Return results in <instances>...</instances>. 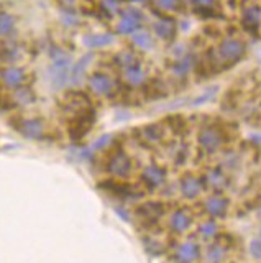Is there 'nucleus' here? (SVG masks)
<instances>
[{
	"instance_id": "obj_8",
	"label": "nucleus",
	"mask_w": 261,
	"mask_h": 263,
	"mask_svg": "<svg viewBox=\"0 0 261 263\" xmlns=\"http://www.w3.org/2000/svg\"><path fill=\"white\" fill-rule=\"evenodd\" d=\"M179 263H192L199 257V247L194 242H184L176 252Z\"/></svg>"
},
{
	"instance_id": "obj_6",
	"label": "nucleus",
	"mask_w": 261,
	"mask_h": 263,
	"mask_svg": "<svg viewBox=\"0 0 261 263\" xmlns=\"http://www.w3.org/2000/svg\"><path fill=\"white\" fill-rule=\"evenodd\" d=\"M94 122V114L92 112H84L81 114L79 117L74 120V125L71 128V135L72 138H81L84 134H87L89 128H91Z\"/></svg>"
},
{
	"instance_id": "obj_5",
	"label": "nucleus",
	"mask_w": 261,
	"mask_h": 263,
	"mask_svg": "<svg viewBox=\"0 0 261 263\" xmlns=\"http://www.w3.org/2000/svg\"><path fill=\"white\" fill-rule=\"evenodd\" d=\"M140 22H142V13L135 10V8H130V10H127L124 16H122V20L118 23V31L124 33V35L132 33L138 28Z\"/></svg>"
},
{
	"instance_id": "obj_1",
	"label": "nucleus",
	"mask_w": 261,
	"mask_h": 263,
	"mask_svg": "<svg viewBox=\"0 0 261 263\" xmlns=\"http://www.w3.org/2000/svg\"><path fill=\"white\" fill-rule=\"evenodd\" d=\"M243 54H245V45L240 40H235V38L224 40L217 49V56L220 63H225V64L236 63Z\"/></svg>"
},
{
	"instance_id": "obj_24",
	"label": "nucleus",
	"mask_w": 261,
	"mask_h": 263,
	"mask_svg": "<svg viewBox=\"0 0 261 263\" xmlns=\"http://www.w3.org/2000/svg\"><path fill=\"white\" fill-rule=\"evenodd\" d=\"M13 16L5 13V12H0V35H7L10 33L13 28Z\"/></svg>"
},
{
	"instance_id": "obj_36",
	"label": "nucleus",
	"mask_w": 261,
	"mask_h": 263,
	"mask_svg": "<svg viewBox=\"0 0 261 263\" xmlns=\"http://www.w3.org/2000/svg\"><path fill=\"white\" fill-rule=\"evenodd\" d=\"M58 2H59L64 8H68V10H72V8L76 7V0H58Z\"/></svg>"
},
{
	"instance_id": "obj_15",
	"label": "nucleus",
	"mask_w": 261,
	"mask_h": 263,
	"mask_svg": "<svg viewBox=\"0 0 261 263\" xmlns=\"http://www.w3.org/2000/svg\"><path fill=\"white\" fill-rule=\"evenodd\" d=\"M92 58H94L92 54H86L74 64V68L71 71V81L74 82V84H81V82H83V79L86 76V69H87L89 63L92 61Z\"/></svg>"
},
{
	"instance_id": "obj_11",
	"label": "nucleus",
	"mask_w": 261,
	"mask_h": 263,
	"mask_svg": "<svg viewBox=\"0 0 261 263\" xmlns=\"http://www.w3.org/2000/svg\"><path fill=\"white\" fill-rule=\"evenodd\" d=\"M181 191L186 197H189V199H192V197H197L202 191V184L200 181L195 178V176H191L187 175L186 178H183L181 181Z\"/></svg>"
},
{
	"instance_id": "obj_32",
	"label": "nucleus",
	"mask_w": 261,
	"mask_h": 263,
	"mask_svg": "<svg viewBox=\"0 0 261 263\" xmlns=\"http://www.w3.org/2000/svg\"><path fill=\"white\" fill-rule=\"evenodd\" d=\"M102 5L109 13H117L118 12V2H117V0H104Z\"/></svg>"
},
{
	"instance_id": "obj_16",
	"label": "nucleus",
	"mask_w": 261,
	"mask_h": 263,
	"mask_svg": "<svg viewBox=\"0 0 261 263\" xmlns=\"http://www.w3.org/2000/svg\"><path fill=\"white\" fill-rule=\"evenodd\" d=\"M174 22L173 20H158L154 23V31H156V35L163 40H169L171 36L174 35Z\"/></svg>"
},
{
	"instance_id": "obj_21",
	"label": "nucleus",
	"mask_w": 261,
	"mask_h": 263,
	"mask_svg": "<svg viewBox=\"0 0 261 263\" xmlns=\"http://www.w3.org/2000/svg\"><path fill=\"white\" fill-rule=\"evenodd\" d=\"M133 41H135L136 46H140L143 49H150L153 46V38H151V35H150L148 31H138V33H135Z\"/></svg>"
},
{
	"instance_id": "obj_20",
	"label": "nucleus",
	"mask_w": 261,
	"mask_h": 263,
	"mask_svg": "<svg viewBox=\"0 0 261 263\" xmlns=\"http://www.w3.org/2000/svg\"><path fill=\"white\" fill-rule=\"evenodd\" d=\"M125 78H127V81L130 82V84L138 86V84H142V82L145 81L146 74H145V71L140 68V66L135 64V66H130V68H125Z\"/></svg>"
},
{
	"instance_id": "obj_18",
	"label": "nucleus",
	"mask_w": 261,
	"mask_h": 263,
	"mask_svg": "<svg viewBox=\"0 0 261 263\" xmlns=\"http://www.w3.org/2000/svg\"><path fill=\"white\" fill-rule=\"evenodd\" d=\"M138 214L145 219H158L163 214V205L158 202H146L138 209Z\"/></svg>"
},
{
	"instance_id": "obj_7",
	"label": "nucleus",
	"mask_w": 261,
	"mask_h": 263,
	"mask_svg": "<svg viewBox=\"0 0 261 263\" xmlns=\"http://www.w3.org/2000/svg\"><path fill=\"white\" fill-rule=\"evenodd\" d=\"M89 86H91V89L94 90L95 94L99 96H104V94H109L112 87H113V81L105 76V74H94V76H91V79H89Z\"/></svg>"
},
{
	"instance_id": "obj_31",
	"label": "nucleus",
	"mask_w": 261,
	"mask_h": 263,
	"mask_svg": "<svg viewBox=\"0 0 261 263\" xmlns=\"http://www.w3.org/2000/svg\"><path fill=\"white\" fill-rule=\"evenodd\" d=\"M156 5L163 10H176L179 7V0H156Z\"/></svg>"
},
{
	"instance_id": "obj_17",
	"label": "nucleus",
	"mask_w": 261,
	"mask_h": 263,
	"mask_svg": "<svg viewBox=\"0 0 261 263\" xmlns=\"http://www.w3.org/2000/svg\"><path fill=\"white\" fill-rule=\"evenodd\" d=\"M113 41V35L109 33H102V35H87L84 38V45L89 48H101V46H107Z\"/></svg>"
},
{
	"instance_id": "obj_23",
	"label": "nucleus",
	"mask_w": 261,
	"mask_h": 263,
	"mask_svg": "<svg viewBox=\"0 0 261 263\" xmlns=\"http://www.w3.org/2000/svg\"><path fill=\"white\" fill-rule=\"evenodd\" d=\"M191 66H192V60H191L189 56H184L181 61H177V63L174 64L173 71H174L176 76H186V74L189 72Z\"/></svg>"
},
{
	"instance_id": "obj_25",
	"label": "nucleus",
	"mask_w": 261,
	"mask_h": 263,
	"mask_svg": "<svg viewBox=\"0 0 261 263\" xmlns=\"http://www.w3.org/2000/svg\"><path fill=\"white\" fill-rule=\"evenodd\" d=\"M224 255H225V250H224V247L222 245H212L209 247V252H207V260L212 261V263H218L220 260L224 258Z\"/></svg>"
},
{
	"instance_id": "obj_30",
	"label": "nucleus",
	"mask_w": 261,
	"mask_h": 263,
	"mask_svg": "<svg viewBox=\"0 0 261 263\" xmlns=\"http://www.w3.org/2000/svg\"><path fill=\"white\" fill-rule=\"evenodd\" d=\"M118 61H120V64H124L125 68H130V66L138 64V63H136V58H135L132 53H122V54L118 56Z\"/></svg>"
},
{
	"instance_id": "obj_12",
	"label": "nucleus",
	"mask_w": 261,
	"mask_h": 263,
	"mask_svg": "<svg viewBox=\"0 0 261 263\" xmlns=\"http://www.w3.org/2000/svg\"><path fill=\"white\" fill-rule=\"evenodd\" d=\"M191 222H192V217L191 214L184 211V209H179L173 214V217H171V227L176 232H184L191 227Z\"/></svg>"
},
{
	"instance_id": "obj_14",
	"label": "nucleus",
	"mask_w": 261,
	"mask_h": 263,
	"mask_svg": "<svg viewBox=\"0 0 261 263\" xmlns=\"http://www.w3.org/2000/svg\"><path fill=\"white\" fill-rule=\"evenodd\" d=\"M143 181L150 187H156L163 184V181H165V171L159 166H156V164H151V166H148L143 171Z\"/></svg>"
},
{
	"instance_id": "obj_22",
	"label": "nucleus",
	"mask_w": 261,
	"mask_h": 263,
	"mask_svg": "<svg viewBox=\"0 0 261 263\" xmlns=\"http://www.w3.org/2000/svg\"><path fill=\"white\" fill-rule=\"evenodd\" d=\"M209 184L210 186H214V187H224L227 184V179H225V175L222 171H218V170H212L209 173Z\"/></svg>"
},
{
	"instance_id": "obj_9",
	"label": "nucleus",
	"mask_w": 261,
	"mask_h": 263,
	"mask_svg": "<svg viewBox=\"0 0 261 263\" xmlns=\"http://www.w3.org/2000/svg\"><path fill=\"white\" fill-rule=\"evenodd\" d=\"M206 209L210 216H215V217H224L227 214V209H228V201L225 197H209L206 201Z\"/></svg>"
},
{
	"instance_id": "obj_28",
	"label": "nucleus",
	"mask_w": 261,
	"mask_h": 263,
	"mask_svg": "<svg viewBox=\"0 0 261 263\" xmlns=\"http://www.w3.org/2000/svg\"><path fill=\"white\" fill-rule=\"evenodd\" d=\"M199 232L204 235V237H214L217 234V226H215V222H206V224H202L199 227Z\"/></svg>"
},
{
	"instance_id": "obj_19",
	"label": "nucleus",
	"mask_w": 261,
	"mask_h": 263,
	"mask_svg": "<svg viewBox=\"0 0 261 263\" xmlns=\"http://www.w3.org/2000/svg\"><path fill=\"white\" fill-rule=\"evenodd\" d=\"M2 79L9 87H17L23 81V72L20 69H17V68H7L2 72Z\"/></svg>"
},
{
	"instance_id": "obj_3",
	"label": "nucleus",
	"mask_w": 261,
	"mask_h": 263,
	"mask_svg": "<svg viewBox=\"0 0 261 263\" xmlns=\"http://www.w3.org/2000/svg\"><path fill=\"white\" fill-rule=\"evenodd\" d=\"M224 137L220 134V130L215 127H206L200 130L199 134V143L202 148H206L207 152H215L217 148L222 145Z\"/></svg>"
},
{
	"instance_id": "obj_10",
	"label": "nucleus",
	"mask_w": 261,
	"mask_h": 263,
	"mask_svg": "<svg viewBox=\"0 0 261 263\" xmlns=\"http://www.w3.org/2000/svg\"><path fill=\"white\" fill-rule=\"evenodd\" d=\"M20 132L27 138H42V135L45 134V127L39 120L30 119V120H23L20 125Z\"/></svg>"
},
{
	"instance_id": "obj_26",
	"label": "nucleus",
	"mask_w": 261,
	"mask_h": 263,
	"mask_svg": "<svg viewBox=\"0 0 261 263\" xmlns=\"http://www.w3.org/2000/svg\"><path fill=\"white\" fill-rule=\"evenodd\" d=\"M218 92V87H209V89H206V92H204L202 96H199L195 101L192 102L194 105H202V104H206V102H209V101H212L214 99V96Z\"/></svg>"
},
{
	"instance_id": "obj_29",
	"label": "nucleus",
	"mask_w": 261,
	"mask_h": 263,
	"mask_svg": "<svg viewBox=\"0 0 261 263\" xmlns=\"http://www.w3.org/2000/svg\"><path fill=\"white\" fill-rule=\"evenodd\" d=\"M250 253L253 258L261 260V238H255L250 242Z\"/></svg>"
},
{
	"instance_id": "obj_35",
	"label": "nucleus",
	"mask_w": 261,
	"mask_h": 263,
	"mask_svg": "<svg viewBox=\"0 0 261 263\" xmlns=\"http://www.w3.org/2000/svg\"><path fill=\"white\" fill-rule=\"evenodd\" d=\"M194 4L197 7H204V8H209L215 4V0H194Z\"/></svg>"
},
{
	"instance_id": "obj_33",
	"label": "nucleus",
	"mask_w": 261,
	"mask_h": 263,
	"mask_svg": "<svg viewBox=\"0 0 261 263\" xmlns=\"http://www.w3.org/2000/svg\"><path fill=\"white\" fill-rule=\"evenodd\" d=\"M17 97H18V101H20V102H23V104H27V102H31V101H33V97H31V94L28 92L27 89L18 90Z\"/></svg>"
},
{
	"instance_id": "obj_27",
	"label": "nucleus",
	"mask_w": 261,
	"mask_h": 263,
	"mask_svg": "<svg viewBox=\"0 0 261 263\" xmlns=\"http://www.w3.org/2000/svg\"><path fill=\"white\" fill-rule=\"evenodd\" d=\"M143 135L145 138H148L150 142H156V140L161 138V128L158 125H150L143 130Z\"/></svg>"
},
{
	"instance_id": "obj_2",
	"label": "nucleus",
	"mask_w": 261,
	"mask_h": 263,
	"mask_svg": "<svg viewBox=\"0 0 261 263\" xmlns=\"http://www.w3.org/2000/svg\"><path fill=\"white\" fill-rule=\"evenodd\" d=\"M69 66H71V58L64 54L63 51H58L53 56V64H51V79L56 87H63L69 79Z\"/></svg>"
},
{
	"instance_id": "obj_38",
	"label": "nucleus",
	"mask_w": 261,
	"mask_h": 263,
	"mask_svg": "<svg viewBox=\"0 0 261 263\" xmlns=\"http://www.w3.org/2000/svg\"><path fill=\"white\" fill-rule=\"evenodd\" d=\"M259 238H261V227H259Z\"/></svg>"
},
{
	"instance_id": "obj_37",
	"label": "nucleus",
	"mask_w": 261,
	"mask_h": 263,
	"mask_svg": "<svg viewBox=\"0 0 261 263\" xmlns=\"http://www.w3.org/2000/svg\"><path fill=\"white\" fill-rule=\"evenodd\" d=\"M135 2H145V0H135Z\"/></svg>"
},
{
	"instance_id": "obj_13",
	"label": "nucleus",
	"mask_w": 261,
	"mask_h": 263,
	"mask_svg": "<svg viewBox=\"0 0 261 263\" xmlns=\"http://www.w3.org/2000/svg\"><path fill=\"white\" fill-rule=\"evenodd\" d=\"M243 25L248 30H256L261 23V10L256 5H250L243 10Z\"/></svg>"
},
{
	"instance_id": "obj_34",
	"label": "nucleus",
	"mask_w": 261,
	"mask_h": 263,
	"mask_svg": "<svg viewBox=\"0 0 261 263\" xmlns=\"http://www.w3.org/2000/svg\"><path fill=\"white\" fill-rule=\"evenodd\" d=\"M109 142H110V135H104L102 138H99V140H97V142L94 143V150H99V148H104Z\"/></svg>"
},
{
	"instance_id": "obj_4",
	"label": "nucleus",
	"mask_w": 261,
	"mask_h": 263,
	"mask_svg": "<svg viewBox=\"0 0 261 263\" xmlns=\"http://www.w3.org/2000/svg\"><path fill=\"white\" fill-rule=\"evenodd\" d=\"M130 168H132V163H130V158L124 152H117L109 163V171L115 176H127L130 173Z\"/></svg>"
}]
</instances>
